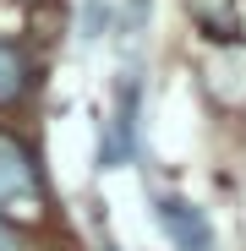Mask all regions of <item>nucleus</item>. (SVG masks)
<instances>
[{"instance_id":"1","label":"nucleus","mask_w":246,"mask_h":251,"mask_svg":"<svg viewBox=\"0 0 246 251\" xmlns=\"http://www.w3.org/2000/svg\"><path fill=\"white\" fill-rule=\"evenodd\" d=\"M0 213H44V170L6 131H0Z\"/></svg>"},{"instance_id":"2","label":"nucleus","mask_w":246,"mask_h":251,"mask_svg":"<svg viewBox=\"0 0 246 251\" xmlns=\"http://www.w3.org/2000/svg\"><path fill=\"white\" fill-rule=\"evenodd\" d=\"M137 99H142V82H137V71H126L115 88V115L99 131V164L104 170H115V164H126L137 153Z\"/></svg>"},{"instance_id":"3","label":"nucleus","mask_w":246,"mask_h":251,"mask_svg":"<svg viewBox=\"0 0 246 251\" xmlns=\"http://www.w3.org/2000/svg\"><path fill=\"white\" fill-rule=\"evenodd\" d=\"M159 224L175 240V251H214L208 213H202L197 202H186V197H159Z\"/></svg>"},{"instance_id":"4","label":"nucleus","mask_w":246,"mask_h":251,"mask_svg":"<svg viewBox=\"0 0 246 251\" xmlns=\"http://www.w3.org/2000/svg\"><path fill=\"white\" fill-rule=\"evenodd\" d=\"M186 11L197 22L202 38H214V44H241V11L235 0H186Z\"/></svg>"},{"instance_id":"5","label":"nucleus","mask_w":246,"mask_h":251,"mask_svg":"<svg viewBox=\"0 0 246 251\" xmlns=\"http://www.w3.org/2000/svg\"><path fill=\"white\" fill-rule=\"evenodd\" d=\"M27 88H33V66H27V55H22L17 44H6V38H0V104H17Z\"/></svg>"},{"instance_id":"6","label":"nucleus","mask_w":246,"mask_h":251,"mask_svg":"<svg viewBox=\"0 0 246 251\" xmlns=\"http://www.w3.org/2000/svg\"><path fill=\"white\" fill-rule=\"evenodd\" d=\"M99 22H109L104 0H88V17H82V38H99Z\"/></svg>"},{"instance_id":"7","label":"nucleus","mask_w":246,"mask_h":251,"mask_svg":"<svg viewBox=\"0 0 246 251\" xmlns=\"http://www.w3.org/2000/svg\"><path fill=\"white\" fill-rule=\"evenodd\" d=\"M0 251H27V240H22V235H17L6 219H0Z\"/></svg>"}]
</instances>
